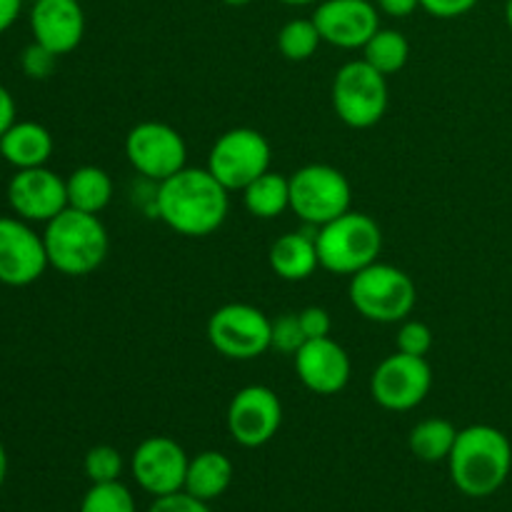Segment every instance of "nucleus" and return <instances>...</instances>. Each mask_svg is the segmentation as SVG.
<instances>
[{
    "label": "nucleus",
    "mask_w": 512,
    "mask_h": 512,
    "mask_svg": "<svg viewBox=\"0 0 512 512\" xmlns=\"http://www.w3.org/2000/svg\"><path fill=\"white\" fill-rule=\"evenodd\" d=\"M230 190L208 168H188L158 183L155 213L185 238H205L223 228L230 213Z\"/></svg>",
    "instance_id": "1"
},
{
    "label": "nucleus",
    "mask_w": 512,
    "mask_h": 512,
    "mask_svg": "<svg viewBox=\"0 0 512 512\" xmlns=\"http://www.w3.org/2000/svg\"><path fill=\"white\" fill-rule=\"evenodd\" d=\"M450 480L468 498H490L508 483L512 473V443L493 425H468L448 458Z\"/></svg>",
    "instance_id": "2"
},
{
    "label": "nucleus",
    "mask_w": 512,
    "mask_h": 512,
    "mask_svg": "<svg viewBox=\"0 0 512 512\" xmlns=\"http://www.w3.org/2000/svg\"><path fill=\"white\" fill-rule=\"evenodd\" d=\"M43 243L50 268L68 278L95 273L105 263L110 248L108 230L98 215L75 208H65L50 223H45Z\"/></svg>",
    "instance_id": "3"
},
{
    "label": "nucleus",
    "mask_w": 512,
    "mask_h": 512,
    "mask_svg": "<svg viewBox=\"0 0 512 512\" xmlns=\"http://www.w3.org/2000/svg\"><path fill=\"white\" fill-rule=\"evenodd\" d=\"M320 268L333 275H355L378 263L383 253V230L368 213L348 210L315 230Z\"/></svg>",
    "instance_id": "4"
},
{
    "label": "nucleus",
    "mask_w": 512,
    "mask_h": 512,
    "mask_svg": "<svg viewBox=\"0 0 512 512\" xmlns=\"http://www.w3.org/2000/svg\"><path fill=\"white\" fill-rule=\"evenodd\" d=\"M348 295L353 308L373 323H403L418 303V288L413 278L398 265L373 263L350 275Z\"/></svg>",
    "instance_id": "5"
},
{
    "label": "nucleus",
    "mask_w": 512,
    "mask_h": 512,
    "mask_svg": "<svg viewBox=\"0 0 512 512\" xmlns=\"http://www.w3.org/2000/svg\"><path fill=\"white\" fill-rule=\"evenodd\" d=\"M330 95L335 115L348 128H373L388 113V75L375 70L368 60H350L335 73Z\"/></svg>",
    "instance_id": "6"
},
{
    "label": "nucleus",
    "mask_w": 512,
    "mask_h": 512,
    "mask_svg": "<svg viewBox=\"0 0 512 512\" xmlns=\"http://www.w3.org/2000/svg\"><path fill=\"white\" fill-rule=\"evenodd\" d=\"M350 203V180L333 165L310 163L290 175V210L313 228H323L348 213Z\"/></svg>",
    "instance_id": "7"
},
{
    "label": "nucleus",
    "mask_w": 512,
    "mask_h": 512,
    "mask_svg": "<svg viewBox=\"0 0 512 512\" xmlns=\"http://www.w3.org/2000/svg\"><path fill=\"white\" fill-rule=\"evenodd\" d=\"M205 333L228 360H255L273 350V320L248 303L220 305L210 315Z\"/></svg>",
    "instance_id": "8"
},
{
    "label": "nucleus",
    "mask_w": 512,
    "mask_h": 512,
    "mask_svg": "<svg viewBox=\"0 0 512 512\" xmlns=\"http://www.w3.org/2000/svg\"><path fill=\"white\" fill-rule=\"evenodd\" d=\"M273 148L255 128L225 130L208 153V170L228 190L243 193L253 180L270 170Z\"/></svg>",
    "instance_id": "9"
},
{
    "label": "nucleus",
    "mask_w": 512,
    "mask_h": 512,
    "mask_svg": "<svg viewBox=\"0 0 512 512\" xmlns=\"http://www.w3.org/2000/svg\"><path fill=\"white\" fill-rule=\"evenodd\" d=\"M125 158L143 178L163 183L188 165V145L173 125L145 120L125 135Z\"/></svg>",
    "instance_id": "10"
},
{
    "label": "nucleus",
    "mask_w": 512,
    "mask_h": 512,
    "mask_svg": "<svg viewBox=\"0 0 512 512\" xmlns=\"http://www.w3.org/2000/svg\"><path fill=\"white\" fill-rule=\"evenodd\" d=\"M433 388V368L418 355H388L370 375V395L390 413H408L418 408Z\"/></svg>",
    "instance_id": "11"
},
{
    "label": "nucleus",
    "mask_w": 512,
    "mask_h": 512,
    "mask_svg": "<svg viewBox=\"0 0 512 512\" xmlns=\"http://www.w3.org/2000/svg\"><path fill=\"white\" fill-rule=\"evenodd\" d=\"M230 438L243 448H263L278 435L283 425V403L268 385H245L228 405Z\"/></svg>",
    "instance_id": "12"
},
{
    "label": "nucleus",
    "mask_w": 512,
    "mask_h": 512,
    "mask_svg": "<svg viewBox=\"0 0 512 512\" xmlns=\"http://www.w3.org/2000/svg\"><path fill=\"white\" fill-rule=\"evenodd\" d=\"M188 453L178 440L168 435H153L145 438L135 448L130 458V473L135 483L153 498L180 493L185 488V475H188Z\"/></svg>",
    "instance_id": "13"
},
{
    "label": "nucleus",
    "mask_w": 512,
    "mask_h": 512,
    "mask_svg": "<svg viewBox=\"0 0 512 512\" xmlns=\"http://www.w3.org/2000/svg\"><path fill=\"white\" fill-rule=\"evenodd\" d=\"M50 268L43 235L30 228L23 218H0V283L25 288L43 278Z\"/></svg>",
    "instance_id": "14"
},
{
    "label": "nucleus",
    "mask_w": 512,
    "mask_h": 512,
    "mask_svg": "<svg viewBox=\"0 0 512 512\" xmlns=\"http://www.w3.org/2000/svg\"><path fill=\"white\" fill-rule=\"evenodd\" d=\"M313 23L323 43L358 50L380 30V15L378 5L370 0H320Z\"/></svg>",
    "instance_id": "15"
},
{
    "label": "nucleus",
    "mask_w": 512,
    "mask_h": 512,
    "mask_svg": "<svg viewBox=\"0 0 512 512\" xmlns=\"http://www.w3.org/2000/svg\"><path fill=\"white\" fill-rule=\"evenodd\" d=\"M8 205L28 223H50L68 208V185L45 165L18 170L8 183Z\"/></svg>",
    "instance_id": "16"
},
{
    "label": "nucleus",
    "mask_w": 512,
    "mask_h": 512,
    "mask_svg": "<svg viewBox=\"0 0 512 512\" xmlns=\"http://www.w3.org/2000/svg\"><path fill=\"white\" fill-rule=\"evenodd\" d=\"M298 380L315 395H338L350 383L353 363L348 350L333 338L305 340L303 348L293 355Z\"/></svg>",
    "instance_id": "17"
},
{
    "label": "nucleus",
    "mask_w": 512,
    "mask_h": 512,
    "mask_svg": "<svg viewBox=\"0 0 512 512\" xmlns=\"http://www.w3.org/2000/svg\"><path fill=\"white\" fill-rule=\"evenodd\" d=\"M30 33L50 53L68 55L83 43L85 13L78 0H35L30 8Z\"/></svg>",
    "instance_id": "18"
},
{
    "label": "nucleus",
    "mask_w": 512,
    "mask_h": 512,
    "mask_svg": "<svg viewBox=\"0 0 512 512\" xmlns=\"http://www.w3.org/2000/svg\"><path fill=\"white\" fill-rule=\"evenodd\" d=\"M53 135L45 125L33 120H15L3 135H0V158L13 168H40L53 155Z\"/></svg>",
    "instance_id": "19"
},
{
    "label": "nucleus",
    "mask_w": 512,
    "mask_h": 512,
    "mask_svg": "<svg viewBox=\"0 0 512 512\" xmlns=\"http://www.w3.org/2000/svg\"><path fill=\"white\" fill-rule=\"evenodd\" d=\"M270 268L278 278L288 280V283H300L308 280L315 270L320 268L318 260V243H315V233H285L270 245Z\"/></svg>",
    "instance_id": "20"
},
{
    "label": "nucleus",
    "mask_w": 512,
    "mask_h": 512,
    "mask_svg": "<svg viewBox=\"0 0 512 512\" xmlns=\"http://www.w3.org/2000/svg\"><path fill=\"white\" fill-rule=\"evenodd\" d=\"M233 475V460L228 455L218 453V450H203L195 458H190L183 490L210 503V500L220 498L230 488Z\"/></svg>",
    "instance_id": "21"
},
{
    "label": "nucleus",
    "mask_w": 512,
    "mask_h": 512,
    "mask_svg": "<svg viewBox=\"0 0 512 512\" xmlns=\"http://www.w3.org/2000/svg\"><path fill=\"white\" fill-rule=\"evenodd\" d=\"M68 185V208L98 215L110 205L115 193L113 178L98 165H80L65 180Z\"/></svg>",
    "instance_id": "22"
},
{
    "label": "nucleus",
    "mask_w": 512,
    "mask_h": 512,
    "mask_svg": "<svg viewBox=\"0 0 512 512\" xmlns=\"http://www.w3.org/2000/svg\"><path fill=\"white\" fill-rule=\"evenodd\" d=\"M243 205L253 218H278L290 208V178L268 170L243 190Z\"/></svg>",
    "instance_id": "23"
},
{
    "label": "nucleus",
    "mask_w": 512,
    "mask_h": 512,
    "mask_svg": "<svg viewBox=\"0 0 512 512\" xmlns=\"http://www.w3.org/2000/svg\"><path fill=\"white\" fill-rule=\"evenodd\" d=\"M458 440V428L445 418H428L410 430V453L423 463H440L448 460L453 445Z\"/></svg>",
    "instance_id": "24"
},
{
    "label": "nucleus",
    "mask_w": 512,
    "mask_h": 512,
    "mask_svg": "<svg viewBox=\"0 0 512 512\" xmlns=\"http://www.w3.org/2000/svg\"><path fill=\"white\" fill-rule=\"evenodd\" d=\"M410 58V43L400 30L380 28L373 38L365 43L363 60H368L375 70L383 75H395L405 68Z\"/></svg>",
    "instance_id": "25"
},
{
    "label": "nucleus",
    "mask_w": 512,
    "mask_h": 512,
    "mask_svg": "<svg viewBox=\"0 0 512 512\" xmlns=\"http://www.w3.org/2000/svg\"><path fill=\"white\" fill-rule=\"evenodd\" d=\"M320 43H323V38H320L313 18L288 20L278 33L280 53L288 60H293V63H303V60L313 58L318 53Z\"/></svg>",
    "instance_id": "26"
},
{
    "label": "nucleus",
    "mask_w": 512,
    "mask_h": 512,
    "mask_svg": "<svg viewBox=\"0 0 512 512\" xmlns=\"http://www.w3.org/2000/svg\"><path fill=\"white\" fill-rule=\"evenodd\" d=\"M80 512H138L133 493L120 480L113 483H93L83 495Z\"/></svg>",
    "instance_id": "27"
},
{
    "label": "nucleus",
    "mask_w": 512,
    "mask_h": 512,
    "mask_svg": "<svg viewBox=\"0 0 512 512\" xmlns=\"http://www.w3.org/2000/svg\"><path fill=\"white\" fill-rule=\"evenodd\" d=\"M83 470L90 483H113L123 475V455L113 445H93L85 453Z\"/></svg>",
    "instance_id": "28"
},
{
    "label": "nucleus",
    "mask_w": 512,
    "mask_h": 512,
    "mask_svg": "<svg viewBox=\"0 0 512 512\" xmlns=\"http://www.w3.org/2000/svg\"><path fill=\"white\" fill-rule=\"evenodd\" d=\"M303 325H300L298 313H283L273 320V350L285 355H295L305 345Z\"/></svg>",
    "instance_id": "29"
},
{
    "label": "nucleus",
    "mask_w": 512,
    "mask_h": 512,
    "mask_svg": "<svg viewBox=\"0 0 512 512\" xmlns=\"http://www.w3.org/2000/svg\"><path fill=\"white\" fill-rule=\"evenodd\" d=\"M398 350L405 355H418V358H425V355L433 350V330L428 328L420 320H403L398 330Z\"/></svg>",
    "instance_id": "30"
},
{
    "label": "nucleus",
    "mask_w": 512,
    "mask_h": 512,
    "mask_svg": "<svg viewBox=\"0 0 512 512\" xmlns=\"http://www.w3.org/2000/svg\"><path fill=\"white\" fill-rule=\"evenodd\" d=\"M55 63H58V55L50 53L48 48H43V45L35 43V40L20 53V68H23V73L33 80L50 78L55 70Z\"/></svg>",
    "instance_id": "31"
},
{
    "label": "nucleus",
    "mask_w": 512,
    "mask_h": 512,
    "mask_svg": "<svg viewBox=\"0 0 512 512\" xmlns=\"http://www.w3.org/2000/svg\"><path fill=\"white\" fill-rule=\"evenodd\" d=\"M148 512H213V510H210V505L205 503V500H200V498H195V495L180 490V493L155 498L153 505L148 508Z\"/></svg>",
    "instance_id": "32"
},
{
    "label": "nucleus",
    "mask_w": 512,
    "mask_h": 512,
    "mask_svg": "<svg viewBox=\"0 0 512 512\" xmlns=\"http://www.w3.org/2000/svg\"><path fill=\"white\" fill-rule=\"evenodd\" d=\"M300 325H303V333L308 340L328 338L330 330H333V318L325 308H318V305H310V308L300 310Z\"/></svg>",
    "instance_id": "33"
},
{
    "label": "nucleus",
    "mask_w": 512,
    "mask_h": 512,
    "mask_svg": "<svg viewBox=\"0 0 512 512\" xmlns=\"http://www.w3.org/2000/svg\"><path fill=\"white\" fill-rule=\"evenodd\" d=\"M480 0H420V8L428 15L440 20H453L460 15L470 13Z\"/></svg>",
    "instance_id": "34"
},
{
    "label": "nucleus",
    "mask_w": 512,
    "mask_h": 512,
    "mask_svg": "<svg viewBox=\"0 0 512 512\" xmlns=\"http://www.w3.org/2000/svg\"><path fill=\"white\" fill-rule=\"evenodd\" d=\"M420 8V0H378V10L390 18H408Z\"/></svg>",
    "instance_id": "35"
},
{
    "label": "nucleus",
    "mask_w": 512,
    "mask_h": 512,
    "mask_svg": "<svg viewBox=\"0 0 512 512\" xmlns=\"http://www.w3.org/2000/svg\"><path fill=\"white\" fill-rule=\"evenodd\" d=\"M15 113H18V110H15L13 95H10V90L0 83V135L15 123Z\"/></svg>",
    "instance_id": "36"
},
{
    "label": "nucleus",
    "mask_w": 512,
    "mask_h": 512,
    "mask_svg": "<svg viewBox=\"0 0 512 512\" xmlns=\"http://www.w3.org/2000/svg\"><path fill=\"white\" fill-rule=\"evenodd\" d=\"M23 10V0H0V35L10 30Z\"/></svg>",
    "instance_id": "37"
},
{
    "label": "nucleus",
    "mask_w": 512,
    "mask_h": 512,
    "mask_svg": "<svg viewBox=\"0 0 512 512\" xmlns=\"http://www.w3.org/2000/svg\"><path fill=\"white\" fill-rule=\"evenodd\" d=\"M5 480H8V450L0 443V488L5 485Z\"/></svg>",
    "instance_id": "38"
},
{
    "label": "nucleus",
    "mask_w": 512,
    "mask_h": 512,
    "mask_svg": "<svg viewBox=\"0 0 512 512\" xmlns=\"http://www.w3.org/2000/svg\"><path fill=\"white\" fill-rule=\"evenodd\" d=\"M278 3L290 5V8H303V5H318L320 0H278Z\"/></svg>",
    "instance_id": "39"
},
{
    "label": "nucleus",
    "mask_w": 512,
    "mask_h": 512,
    "mask_svg": "<svg viewBox=\"0 0 512 512\" xmlns=\"http://www.w3.org/2000/svg\"><path fill=\"white\" fill-rule=\"evenodd\" d=\"M225 5H230V8H245V5H250L253 0H223Z\"/></svg>",
    "instance_id": "40"
},
{
    "label": "nucleus",
    "mask_w": 512,
    "mask_h": 512,
    "mask_svg": "<svg viewBox=\"0 0 512 512\" xmlns=\"http://www.w3.org/2000/svg\"><path fill=\"white\" fill-rule=\"evenodd\" d=\"M505 23L512 30V0H508V5H505Z\"/></svg>",
    "instance_id": "41"
}]
</instances>
